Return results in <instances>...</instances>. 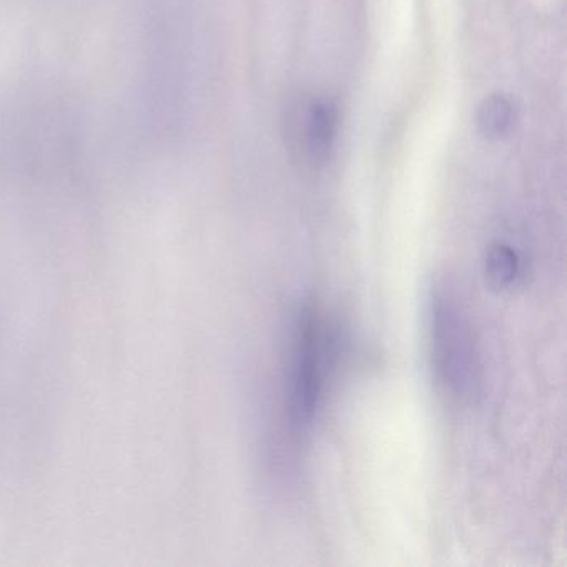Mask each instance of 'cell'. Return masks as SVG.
Returning a JSON list of instances; mask_svg holds the SVG:
<instances>
[{"mask_svg": "<svg viewBox=\"0 0 567 567\" xmlns=\"http://www.w3.org/2000/svg\"><path fill=\"white\" fill-rule=\"evenodd\" d=\"M320 333L317 320L311 313H305L298 324L297 347H295L293 378H291V413L295 424L308 426L317 413L321 394Z\"/></svg>", "mask_w": 567, "mask_h": 567, "instance_id": "cell-1", "label": "cell"}, {"mask_svg": "<svg viewBox=\"0 0 567 567\" xmlns=\"http://www.w3.org/2000/svg\"><path fill=\"white\" fill-rule=\"evenodd\" d=\"M453 307L444 298L436 297L431 310V343L437 371L444 380L461 383L466 370V350Z\"/></svg>", "mask_w": 567, "mask_h": 567, "instance_id": "cell-2", "label": "cell"}, {"mask_svg": "<svg viewBox=\"0 0 567 567\" xmlns=\"http://www.w3.org/2000/svg\"><path fill=\"white\" fill-rule=\"evenodd\" d=\"M487 267H489V277L496 284L506 285L513 280L514 274H516V258H514L509 248H496V250L491 251Z\"/></svg>", "mask_w": 567, "mask_h": 567, "instance_id": "cell-5", "label": "cell"}, {"mask_svg": "<svg viewBox=\"0 0 567 567\" xmlns=\"http://www.w3.org/2000/svg\"><path fill=\"white\" fill-rule=\"evenodd\" d=\"M513 118L509 102L503 97H493L486 102L483 111H481L480 124L484 134L501 135L507 131Z\"/></svg>", "mask_w": 567, "mask_h": 567, "instance_id": "cell-4", "label": "cell"}, {"mask_svg": "<svg viewBox=\"0 0 567 567\" xmlns=\"http://www.w3.org/2000/svg\"><path fill=\"white\" fill-rule=\"evenodd\" d=\"M333 111L327 105H315L308 115V141L315 155L324 154L333 134Z\"/></svg>", "mask_w": 567, "mask_h": 567, "instance_id": "cell-3", "label": "cell"}]
</instances>
